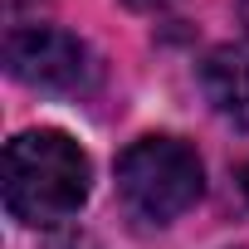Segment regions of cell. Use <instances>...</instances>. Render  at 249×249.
I'll return each instance as SVG.
<instances>
[{
  "mask_svg": "<svg viewBox=\"0 0 249 249\" xmlns=\"http://www.w3.org/2000/svg\"><path fill=\"white\" fill-rule=\"evenodd\" d=\"M5 5H10V10H15V5H20V0H5Z\"/></svg>",
  "mask_w": 249,
  "mask_h": 249,
  "instance_id": "obj_7",
  "label": "cell"
},
{
  "mask_svg": "<svg viewBox=\"0 0 249 249\" xmlns=\"http://www.w3.org/2000/svg\"><path fill=\"white\" fill-rule=\"evenodd\" d=\"M244 196H249V171H244Z\"/></svg>",
  "mask_w": 249,
  "mask_h": 249,
  "instance_id": "obj_6",
  "label": "cell"
},
{
  "mask_svg": "<svg viewBox=\"0 0 249 249\" xmlns=\"http://www.w3.org/2000/svg\"><path fill=\"white\" fill-rule=\"evenodd\" d=\"M205 98L234 127H249V44H225L200 64Z\"/></svg>",
  "mask_w": 249,
  "mask_h": 249,
  "instance_id": "obj_4",
  "label": "cell"
},
{
  "mask_svg": "<svg viewBox=\"0 0 249 249\" xmlns=\"http://www.w3.org/2000/svg\"><path fill=\"white\" fill-rule=\"evenodd\" d=\"M205 171L200 157L176 137H142L117 157V191L132 215L166 225L200 200Z\"/></svg>",
  "mask_w": 249,
  "mask_h": 249,
  "instance_id": "obj_2",
  "label": "cell"
},
{
  "mask_svg": "<svg viewBox=\"0 0 249 249\" xmlns=\"http://www.w3.org/2000/svg\"><path fill=\"white\" fill-rule=\"evenodd\" d=\"M244 20H249V5H244Z\"/></svg>",
  "mask_w": 249,
  "mask_h": 249,
  "instance_id": "obj_8",
  "label": "cell"
},
{
  "mask_svg": "<svg viewBox=\"0 0 249 249\" xmlns=\"http://www.w3.org/2000/svg\"><path fill=\"white\" fill-rule=\"evenodd\" d=\"M132 10H161V5H171V0H127Z\"/></svg>",
  "mask_w": 249,
  "mask_h": 249,
  "instance_id": "obj_5",
  "label": "cell"
},
{
  "mask_svg": "<svg viewBox=\"0 0 249 249\" xmlns=\"http://www.w3.org/2000/svg\"><path fill=\"white\" fill-rule=\"evenodd\" d=\"M88 200V157L64 132H20L5 147V205L25 225H59Z\"/></svg>",
  "mask_w": 249,
  "mask_h": 249,
  "instance_id": "obj_1",
  "label": "cell"
},
{
  "mask_svg": "<svg viewBox=\"0 0 249 249\" xmlns=\"http://www.w3.org/2000/svg\"><path fill=\"white\" fill-rule=\"evenodd\" d=\"M5 69L20 83H35V88H49V93H78L93 78L88 44L69 30H54V25L15 30L5 39Z\"/></svg>",
  "mask_w": 249,
  "mask_h": 249,
  "instance_id": "obj_3",
  "label": "cell"
}]
</instances>
